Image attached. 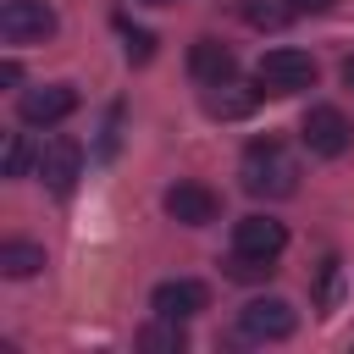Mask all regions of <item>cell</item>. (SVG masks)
Segmentation results:
<instances>
[{
  "label": "cell",
  "instance_id": "7402d4cb",
  "mask_svg": "<svg viewBox=\"0 0 354 354\" xmlns=\"http://www.w3.org/2000/svg\"><path fill=\"white\" fill-rule=\"evenodd\" d=\"M138 6H177V0H138Z\"/></svg>",
  "mask_w": 354,
  "mask_h": 354
},
{
  "label": "cell",
  "instance_id": "ffe728a7",
  "mask_svg": "<svg viewBox=\"0 0 354 354\" xmlns=\"http://www.w3.org/2000/svg\"><path fill=\"white\" fill-rule=\"evenodd\" d=\"M0 83L17 88V83H22V66H17V61H0Z\"/></svg>",
  "mask_w": 354,
  "mask_h": 354
},
{
  "label": "cell",
  "instance_id": "7a4b0ae2",
  "mask_svg": "<svg viewBox=\"0 0 354 354\" xmlns=\"http://www.w3.org/2000/svg\"><path fill=\"white\" fill-rule=\"evenodd\" d=\"M254 83H260V94H304V88H315V61H310V50L277 44L260 55Z\"/></svg>",
  "mask_w": 354,
  "mask_h": 354
},
{
  "label": "cell",
  "instance_id": "30bf717a",
  "mask_svg": "<svg viewBox=\"0 0 354 354\" xmlns=\"http://www.w3.org/2000/svg\"><path fill=\"white\" fill-rule=\"evenodd\" d=\"M232 249L260 254V260H277L288 249V227L277 216H243V221H232Z\"/></svg>",
  "mask_w": 354,
  "mask_h": 354
},
{
  "label": "cell",
  "instance_id": "44dd1931",
  "mask_svg": "<svg viewBox=\"0 0 354 354\" xmlns=\"http://www.w3.org/2000/svg\"><path fill=\"white\" fill-rule=\"evenodd\" d=\"M343 88H348V94H354V55H348V61H343Z\"/></svg>",
  "mask_w": 354,
  "mask_h": 354
},
{
  "label": "cell",
  "instance_id": "52a82bcc",
  "mask_svg": "<svg viewBox=\"0 0 354 354\" xmlns=\"http://www.w3.org/2000/svg\"><path fill=\"white\" fill-rule=\"evenodd\" d=\"M160 205H166V216H171V221H183V227H210V221L221 216L216 188H205V183H194V177L171 183V188L160 194Z\"/></svg>",
  "mask_w": 354,
  "mask_h": 354
},
{
  "label": "cell",
  "instance_id": "6da1fadb",
  "mask_svg": "<svg viewBox=\"0 0 354 354\" xmlns=\"http://www.w3.org/2000/svg\"><path fill=\"white\" fill-rule=\"evenodd\" d=\"M238 177H243V188H249L254 199H288V194L299 188V160H293L277 138H254V144L243 149Z\"/></svg>",
  "mask_w": 354,
  "mask_h": 354
},
{
  "label": "cell",
  "instance_id": "ac0fdd59",
  "mask_svg": "<svg viewBox=\"0 0 354 354\" xmlns=\"http://www.w3.org/2000/svg\"><path fill=\"white\" fill-rule=\"evenodd\" d=\"M33 160H39V155L28 149V138H22V133H6V177H28Z\"/></svg>",
  "mask_w": 354,
  "mask_h": 354
},
{
  "label": "cell",
  "instance_id": "5b68a950",
  "mask_svg": "<svg viewBox=\"0 0 354 354\" xmlns=\"http://www.w3.org/2000/svg\"><path fill=\"white\" fill-rule=\"evenodd\" d=\"M55 33V11L44 0H6L0 6V39L6 44H44Z\"/></svg>",
  "mask_w": 354,
  "mask_h": 354
},
{
  "label": "cell",
  "instance_id": "8fae6325",
  "mask_svg": "<svg viewBox=\"0 0 354 354\" xmlns=\"http://www.w3.org/2000/svg\"><path fill=\"white\" fill-rule=\"evenodd\" d=\"M188 72H194V83H232L238 77V55L221 44V39H194L188 44Z\"/></svg>",
  "mask_w": 354,
  "mask_h": 354
},
{
  "label": "cell",
  "instance_id": "4fadbf2b",
  "mask_svg": "<svg viewBox=\"0 0 354 354\" xmlns=\"http://www.w3.org/2000/svg\"><path fill=\"white\" fill-rule=\"evenodd\" d=\"M0 271L22 282V277L44 271V249H39V243H28V238H11V243H0Z\"/></svg>",
  "mask_w": 354,
  "mask_h": 354
},
{
  "label": "cell",
  "instance_id": "2e32d148",
  "mask_svg": "<svg viewBox=\"0 0 354 354\" xmlns=\"http://www.w3.org/2000/svg\"><path fill=\"white\" fill-rule=\"evenodd\" d=\"M116 28H122V55H127L133 66L155 61V33H149V28H127V22H116Z\"/></svg>",
  "mask_w": 354,
  "mask_h": 354
},
{
  "label": "cell",
  "instance_id": "d6986e66",
  "mask_svg": "<svg viewBox=\"0 0 354 354\" xmlns=\"http://www.w3.org/2000/svg\"><path fill=\"white\" fill-rule=\"evenodd\" d=\"M293 6V17H321V11H332L337 0H288Z\"/></svg>",
  "mask_w": 354,
  "mask_h": 354
},
{
  "label": "cell",
  "instance_id": "5bb4252c",
  "mask_svg": "<svg viewBox=\"0 0 354 354\" xmlns=\"http://www.w3.org/2000/svg\"><path fill=\"white\" fill-rule=\"evenodd\" d=\"M183 321H166V315H155L144 332H138V348H166V354H183Z\"/></svg>",
  "mask_w": 354,
  "mask_h": 354
},
{
  "label": "cell",
  "instance_id": "7c38bea8",
  "mask_svg": "<svg viewBox=\"0 0 354 354\" xmlns=\"http://www.w3.org/2000/svg\"><path fill=\"white\" fill-rule=\"evenodd\" d=\"M254 100H260V88H238V77H232V83H210V88H205V111H210V116H221V122L249 116V111H254Z\"/></svg>",
  "mask_w": 354,
  "mask_h": 354
},
{
  "label": "cell",
  "instance_id": "ba28073f",
  "mask_svg": "<svg viewBox=\"0 0 354 354\" xmlns=\"http://www.w3.org/2000/svg\"><path fill=\"white\" fill-rule=\"evenodd\" d=\"M238 326H243V337H254V343H282V337H293L299 315H293L288 299H249V304L238 310Z\"/></svg>",
  "mask_w": 354,
  "mask_h": 354
},
{
  "label": "cell",
  "instance_id": "9a60e30c",
  "mask_svg": "<svg viewBox=\"0 0 354 354\" xmlns=\"http://www.w3.org/2000/svg\"><path fill=\"white\" fill-rule=\"evenodd\" d=\"M271 271H277V260H260V254H243V249L227 254V277L232 282H266Z\"/></svg>",
  "mask_w": 354,
  "mask_h": 354
},
{
  "label": "cell",
  "instance_id": "277c9868",
  "mask_svg": "<svg viewBox=\"0 0 354 354\" xmlns=\"http://www.w3.org/2000/svg\"><path fill=\"white\" fill-rule=\"evenodd\" d=\"M33 171H39V183H44L50 194H72V188H77V177H83V144H77V138H66V133L44 138V149H39Z\"/></svg>",
  "mask_w": 354,
  "mask_h": 354
},
{
  "label": "cell",
  "instance_id": "e0dca14e",
  "mask_svg": "<svg viewBox=\"0 0 354 354\" xmlns=\"http://www.w3.org/2000/svg\"><path fill=\"white\" fill-rule=\"evenodd\" d=\"M243 17H249V28H282L288 17H293V6H277V0H243Z\"/></svg>",
  "mask_w": 354,
  "mask_h": 354
},
{
  "label": "cell",
  "instance_id": "8992f818",
  "mask_svg": "<svg viewBox=\"0 0 354 354\" xmlns=\"http://www.w3.org/2000/svg\"><path fill=\"white\" fill-rule=\"evenodd\" d=\"M72 111H77V88L72 83H39V88H22V100H17V116L28 127H55Z\"/></svg>",
  "mask_w": 354,
  "mask_h": 354
},
{
  "label": "cell",
  "instance_id": "9c48e42d",
  "mask_svg": "<svg viewBox=\"0 0 354 354\" xmlns=\"http://www.w3.org/2000/svg\"><path fill=\"white\" fill-rule=\"evenodd\" d=\"M205 304H210V288L194 282V277H171V282H160V288L149 293V310L166 315V321H194Z\"/></svg>",
  "mask_w": 354,
  "mask_h": 354
},
{
  "label": "cell",
  "instance_id": "3957f363",
  "mask_svg": "<svg viewBox=\"0 0 354 354\" xmlns=\"http://www.w3.org/2000/svg\"><path fill=\"white\" fill-rule=\"evenodd\" d=\"M299 138H304V149H310V155L337 160V155L354 144V127H348V116H343L337 105H310V111H304V122H299Z\"/></svg>",
  "mask_w": 354,
  "mask_h": 354
}]
</instances>
